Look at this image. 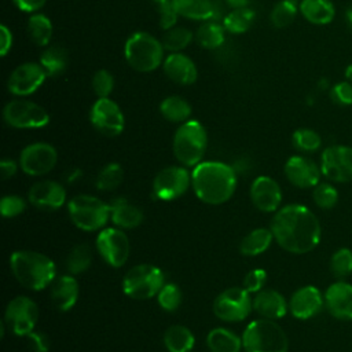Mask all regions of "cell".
<instances>
[{"label": "cell", "mask_w": 352, "mask_h": 352, "mask_svg": "<svg viewBox=\"0 0 352 352\" xmlns=\"http://www.w3.org/2000/svg\"><path fill=\"white\" fill-rule=\"evenodd\" d=\"M191 186L202 202L221 205L235 192L236 172L224 162L202 161L191 172Z\"/></svg>", "instance_id": "2"}, {"label": "cell", "mask_w": 352, "mask_h": 352, "mask_svg": "<svg viewBox=\"0 0 352 352\" xmlns=\"http://www.w3.org/2000/svg\"><path fill=\"white\" fill-rule=\"evenodd\" d=\"M11 272L26 289L43 290L55 280V263L45 254L33 250H16L10 257Z\"/></svg>", "instance_id": "3"}, {"label": "cell", "mask_w": 352, "mask_h": 352, "mask_svg": "<svg viewBox=\"0 0 352 352\" xmlns=\"http://www.w3.org/2000/svg\"><path fill=\"white\" fill-rule=\"evenodd\" d=\"M345 21H346L348 28L352 30V7H349V8L345 11Z\"/></svg>", "instance_id": "55"}, {"label": "cell", "mask_w": 352, "mask_h": 352, "mask_svg": "<svg viewBox=\"0 0 352 352\" xmlns=\"http://www.w3.org/2000/svg\"><path fill=\"white\" fill-rule=\"evenodd\" d=\"M165 74L176 84L190 85L197 80L195 63L182 52H172L164 59L162 63Z\"/></svg>", "instance_id": "24"}, {"label": "cell", "mask_w": 352, "mask_h": 352, "mask_svg": "<svg viewBox=\"0 0 352 352\" xmlns=\"http://www.w3.org/2000/svg\"><path fill=\"white\" fill-rule=\"evenodd\" d=\"M14 3L21 11L33 12L40 10L45 4V0H14Z\"/></svg>", "instance_id": "52"}, {"label": "cell", "mask_w": 352, "mask_h": 352, "mask_svg": "<svg viewBox=\"0 0 352 352\" xmlns=\"http://www.w3.org/2000/svg\"><path fill=\"white\" fill-rule=\"evenodd\" d=\"M92 261V252L88 245L74 246L66 258V268L70 275H80L85 272Z\"/></svg>", "instance_id": "37"}, {"label": "cell", "mask_w": 352, "mask_h": 352, "mask_svg": "<svg viewBox=\"0 0 352 352\" xmlns=\"http://www.w3.org/2000/svg\"><path fill=\"white\" fill-rule=\"evenodd\" d=\"M227 1V4L230 6V7H232L234 10H236V8H245V7H248V4H249V0H226Z\"/></svg>", "instance_id": "54"}, {"label": "cell", "mask_w": 352, "mask_h": 352, "mask_svg": "<svg viewBox=\"0 0 352 352\" xmlns=\"http://www.w3.org/2000/svg\"><path fill=\"white\" fill-rule=\"evenodd\" d=\"M194 342V334L183 324H172L165 330L164 344L169 352H190Z\"/></svg>", "instance_id": "30"}, {"label": "cell", "mask_w": 352, "mask_h": 352, "mask_svg": "<svg viewBox=\"0 0 352 352\" xmlns=\"http://www.w3.org/2000/svg\"><path fill=\"white\" fill-rule=\"evenodd\" d=\"M110 219L121 230H132L142 224L143 212L125 198H116L110 204Z\"/></svg>", "instance_id": "26"}, {"label": "cell", "mask_w": 352, "mask_h": 352, "mask_svg": "<svg viewBox=\"0 0 352 352\" xmlns=\"http://www.w3.org/2000/svg\"><path fill=\"white\" fill-rule=\"evenodd\" d=\"M224 26L220 25L216 19H208L198 26L195 32V40L201 47L214 50L224 43Z\"/></svg>", "instance_id": "32"}, {"label": "cell", "mask_w": 352, "mask_h": 352, "mask_svg": "<svg viewBox=\"0 0 352 352\" xmlns=\"http://www.w3.org/2000/svg\"><path fill=\"white\" fill-rule=\"evenodd\" d=\"M28 33L34 44L45 47L52 37V23L45 15L33 14L28 22Z\"/></svg>", "instance_id": "35"}, {"label": "cell", "mask_w": 352, "mask_h": 352, "mask_svg": "<svg viewBox=\"0 0 352 352\" xmlns=\"http://www.w3.org/2000/svg\"><path fill=\"white\" fill-rule=\"evenodd\" d=\"M180 16L194 21H208L217 16L216 6L212 0H170Z\"/></svg>", "instance_id": "27"}, {"label": "cell", "mask_w": 352, "mask_h": 352, "mask_svg": "<svg viewBox=\"0 0 352 352\" xmlns=\"http://www.w3.org/2000/svg\"><path fill=\"white\" fill-rule=\"evenodd\" d=\"M3 118L7 125L18 129L43 128L50 122L47 110L30 100L14 99L3 109Z\"/></svg>", "instance_id": "10"}, {"label": "cell", "mask_w": 352, "mask_h": 352, "mask_svg": "<svg viewBox=\"0 0 352 352\" xmlns=\"http://www.w3.org/2000/svg\"><path fill=\"white\" fill-rule=\"evenodd\" d=\"M96 249L100 257L111 267H122L129 257L131 243L126 234L118 227L102 228L96 236Z\"/></svg>", "instance_id": "12"}, {"label": "cell", "mask_w": 352, "mask_h": 352, "mask_svg": "<svg viewBox=\"0 0 352 352\" xmlns=\"http://www.w3.org/2000/svg\"><path fill=\"white\" fill-rule=\"evenodd\" d=\"M292 143L298 151L314 153L320 148L322 138L311 128H298L292 135Z\"/></svg>", "instance_id": "40"}, {"label": "cell", "mask_w": 352, "mask_h": 352, "mask_svg": "<svg viewBox=\"0 0 352 352\" xmlns=\"http://www.w3.org/2000/svg\"><path fill=\"white\" fill-rule=\"evenodd\" d=\"M29 202L40 210L52 212L60 209L66 202L65 187L54 180L36 182L28 192Z\"/></svg>", "instance_id": "19"}, {"label": "cell", "mask_w": 352, "mask_h": 352, "mask_svg": "<svg viewBox=\"0 0 352 352\" xmlns=\"http://www.w3.org/2000/svg\"><path fill=\"white\" fill-rule=\"evenodd\" d=\"M320 170L329 182H352V147L345 144H333L326 147L320 155Z\"/></svg>", "instance_id": "11"}, {"label": "cell", "mask_w": 352, "mask_h": 352, "mask_svg": "<svg viewBox=\"0 0 352 352\" xmlns=\"http://www.w3.org/2000/svg\"><path fill=\"white\" fill-rule=\"evenodd\" d=\"M252 309L253 298L245 287H228L213 301V314L223 322H241Z\"/></svg>", "instance_id": "9"}, {"label": "cell", "mask_w": 352, "mask_h": 352, "mask_svg": "<svg viewBox=\"0 0 352 352\" xmlns=\"http://www.w3.org/2000/svg\"><path fill=\"white\" fill-rule=\"evenodd\" d=\"M330 98L338 106H351L352 104V84L346 80L334 84L330 89Z\"/></svg>", "instance_id": "47"}, {"label": "cell", "mask_w": 352, "mask_h": 352, "mask_svg": "<svg viewBox=\"0 0 352 352\" xmlns=\"http://www.w3.org/2000/svg\"><path fill=\"white\" fill-rule=\"evenodd\" d=\"M67 210L73 224L82 231H98L104 228L110 219V204L94 195L80 194L67 204Z\"/></svg>", "instance_id": "7"}, {"label": "cell", "mask_w": 352, "mask_h": 352, "mask_svg": "<svg viewBox=\"0 0 352 352\" xmlns=\"http://www.w3.org/2000/svg\"><path fill=\"white\" fill-rule=\"evenodd\" d=\"M324 308L338 320H352V285L344 279L333 282L324 292Z\"/></svg>", "instance_id": "21"}, {"label": "cell", "mask_w": 352, "mask_h": 352, "mask_svg": "<svg viewBox=\"0 0 352 352\" xmlns=\"http://www.w3.org/2000/svg\"><path fill=\"white\" fill-rule=\"evenodd\" d=\"M191 184V175L184 166H166L153 180V194L157 199L172 201L180 198Z\"/></svg>", "instance_id": "14"}, {"label": "cell", "mask_w": 352, "mask_h": 352, "mask_svg": "<svg viewBox=\"0 0 352 352\" xmlns=\"http://www.w3.org/2000/svg\"><path fill=\"white\" fill-rule=\"evenodd\" d=\"M40 65L48 77H56L67 67V51L60 45L47 47L40 56Z\"/></svg>", "instance_id": "33"}, {"label": "cell", "mask_w": 352, "mask_h": 352, "mask_svg": "<svg viewBox=\"0 0 352 352\" xmlns=\"http://www.w3.org/2000/svg\"><path fill=\"white\" fill-rule=\"evenodd\" d=\"M47 77L48 76L40 63L26 62L12 70L7 81V88L12 95L28 96L37 91Z\"/></svg>", "instance_id": "17"}, {"label": "cell", "mask_w": 352, "mask_h": 352, "mask_svg": "<svg viewBox=\"0 0 352 352\" xmlns=\"http://www.w3.org/2000/svg\"><path fill=\"white\" fill-rule=\"evenodd\" d=\"M276 243L286 252L304 254L314 250L322 236V228L314 212L301 204H289L278 209L271 220Z\"/></svg>", "instance_id": "1"}, {"label": "cell", "mask_w": 352, "mask_h": 352, "mask_svg": "<svg viewBox=\"0 0 352 352\" xmlns=\"http://www.w3.org/2000/svg\"><path fill=\"white\" fill-rule=\"evenodd\" d=\"M253 309L261 318L276 320L287 314L289 302L279 292L272 289H263L253 297Z\"/></svg>", "instance_id": "23"}, {"label": "cell", "mask_w": 352, "mask_h": 352, "mask_svg": "<svg viewBox=\"0 0 352 352\" xmlns=\"http://www.w3.org/2000/svg\"><path fill=\"white\" fill-rule=\"evenodd\" d=\"M89 120L98 132L109 138L120 135L125 125L120 106L110 98H98L91 107Z\"/></svg>", "instance_id": "16"}, {"label": "cell", "mask_w": 352, "mask_h": 352, "mask_svg": "<svg viewBox=\"0 0 352 352\" xmlns=\"http://www.w3.org/2000/svg\"><path fill=\"white\" fill-rule=\"evenodd\" d=\"M28 345L32 352H48L50 349V340L41 331H32L26 336Z\"/></svg>", "instance_id": "50"}, {"label": "cell", "mask_w": 352, "mask_h": 352, "mask_svg": "<svg viewBox=\"0 0 352 352\" xmlns=\"http://www.w3.org/2000/svg\"><path fill=\"white\" fill-rule=\"evenodd\" d=\"M210 352H241L242 338L226 327L212 329L206 336Z\"/></svg>", "instance_id": "29"}, {"label": "cell", "mask_w": 352, "mask_h": 352, "mask_svg": "<svg viewBox=\"0 0 352 352\" xmlns=\"http://www.w3.org/2000/svg\"><path fill=\"white\" fill-rule=\"evenodd\" d=\"M155 4H158V3H162V1H166V0H153Z\"/></svg>", "instance_id": "57"}, {"label": "cell", "mask_w": 352, "mask_h": 352, "mask_svg": "<svg viewBox=\"0 0 352 352\" xmlns=\"http://www.w3.org/2000/svg\"><path fill=\"white\" fill-rule=\"evenodd\" d=\"M194 38V34L190 29L182 26H173L165 30V34L161 40L165 50L170 52H179L180 50L186 48Z\"/></svg>", "instance_id": "39"}, {"label": "cell", "mask_w": 352, "mask_h": 352, "mask_svg": "<svg viewBox=\"0 0 352 352\" xmlns=\"http://www.w3.org/2000/svg\"><path fill=\"white\" fill-rule=\"evenodd\" d=\"M165 285L162 270L153 264H138L128 270L122 279L124 293L133 300H148Z\"/></svg>", "instance_id": "8"}, {"label": "cell", "mask_w": 352, "mask_h": 352, "mask_svg": "<svg viewBox=\"0 0 352 352\" xmlns=\"http://www.w3.org/2000/svg\"><path fill=\"white\" fill-rule=\"evenodd\" d=\"M157 7H158V14H160V26L164 30H168V29L173 28L176 25L179 14L176 12L172 1L166 0V1L158 3Z\"/></svg>", "instance_id": "49"}, {"label": "cell", "mask_w": 352, "mask_h": 352, "mask_svg": "<svg viewBox=\"0 0 352 352\" xmlns=\"http://www.w3.org/2000/svg\"><path fill=\"white\" fill-rule=\"evenodd\" d=\"M124 177V172L120 164L117 162H110L104 165L95 180V187L100 191H113L116 190Z\"/></svg>", "instance_id": "38"}, {"label": "cell", "mask_w": 352, "mask_h": 352, "mask_svg": "<svg viewBox=\"0 0 352 352\" xmlns=\"http://www.w3.org/2000/svg\"><path fill=\"white\" fill-rule=\"evenodd\" d=\"M286 179L298 188H314L320 183V166L305 155H293L285 164Z\"/></svg>", "instance_id": "18"}, {"label": "cell", "mask_w": 352, "mask_h": 352, "mask_svg": "<svg viewBox=\"0 0 352 352\" xmlns=\"http://www.w3.org/2000/svg\"><path fill=\"white\" fill-rule=\"evenodd\" d=\"M324 307V294L312 285L297 289L289 300L290 314L300 320H307L316 316Z\"/></svg>", "instance_id": "20"}, {"label": "cell", "mask_w": 352, "mask_h": 352, "mask_svg": "<svg viewBox=\"0 0 352 352\" xmlns=\"http://www.w3.org/2000/svg\"><path fill=\"white\" fill-rule=\"evenodd\" d=\"M330 271L337 279H345L352 274V250L349 248H340L331 254Z\"/></svg>", "instance_id": "42"}, {"label": "cell", "mask_w": 352, "mask_h": 352, "mask_svg": "<svg viewBox=\"0 0 352 352\" xmlns=\"http://www.w3.org/2000/svg\"><path fill=\"white\" fill-rule=\"evenodd\" d=\"M58 161L56 148L44 142L28 144L19 155V166L29 176H43L51 172Z\"/></svg>", "instance_id": "15"}, {"label": "cell", "mask_w": 352, "mask_h": 352, "mask_svg": "<svg viewBox=\"0 0 352 352\" xmlns=\"http://www.w3.org/2000/svg\"><path fill=\"white\" fill-rule=\"evenodd\" d=\"M157 300L160 307L166 311V312H173L176 311L183 300L182 290L175 283H165L161 290L157 294Z\"/></svg>", "instance_id": "44"}, {"label": "cell", "mask_w": 352, "mask_h": 352, "mask_svg": "<svg viewBox=\"0 0 352 352\" xmlns=\"http://www.w3.org/2000/svg\"><path fill=\"white\" fill-rule=\"evenodd\" d=\"M114 87V78L110 72L100 69L92 77V89L98 98H109Z\"/></svg>", "instance_id": "46"}, {"label": "cell", "mask_w": 352, "mask_h": 352, "mask_svg": "<svg viewBox=\"0 0 352 352\" xmlns=\"http://www.w3.org/2000/svg\"><path fill=\"white\" fill-rule=\"evenodd\" d=\"M162 117L170 122H186L191 116V106L180 96L172 95L165 98L160 104Z\"/></svg>", "instance_id": "34"}, {"label": "cell", "mask_w": 352, "mask_h": 352, "mask_svg": "<svg viewBox=\"0 0 352 352\" xmlns=\"http://www.w3.org/2000/svg\"><path fill=\"white\" fill-rule=\"evenodd\" d=\"M50 297L59 311L72 309L78 300V283L73 275H62L51 283Z\"/></svg>", "instance_id": "25"}, {"label": "cell", "mask_w": 352, "mask_h": 352, "mask_svg": "<svg viewBox=\"0 0 352 352\" xmlns=\"http://www.w3.org/2000/svg\"><path fill=\"white\" fill-rule=\"evenodd\" d=\"M312 199L320 209H331L338 202V191L331 183H319L312 190Z\"/></svg>", "instance_id": "43"}, {"label": "cell", "mask_w": 352, "mask_h": 352, "mask_svg": "<svg viewBox=\"0 0 352 352\" xmlns=\"http://www.w3.org/2000/svg\"><path fill=\"white\" fill-rule=\"evenodd\" d=\"M18 170V165L14 160H10V158H4L1 160L0 162V173H1V177L6 180V179H10L12 177Z\"/></svg>", "instance_id": "53"}, {"label": "cell", "mask_w": 352, "mask_h": 352, "mask_svg": "<svg viewBox=\"0 0 352 352\" xmlns=\"http://www.w3.org/2000/svg\"><path fill=\"white\" fill-rule=\"evenodd\" d=\"M274 234L271 228H256L245 235L241 241L239 250L245 256H257L264 253L272 243Z\"/></svg>", "instance_id": "31"}, {"label": "cell", "mask_w": 352, "mask_h": 352, "mask_svg": "<svg viewBox=\"0 0 352 352\" xmlns=\"http://www.w3.org/2000/svg\"><path fill=\"white\" fill-rule=\"evenodd\" d=\"M242 348L245 352H287L289 340L275 320L261 318L245 327Z\"/></svg>", "instance_id": "4"}, {"label": "cell", "mask_w": 352, "mask_h": 352, "mask_svg": "<svg viewBox=\"0 0 352 352\" xmlns=\"http://www.w3.org/2000/svg\"><path fill=\"white\" fill-rule=\"evenodd\" d=\"M297 10H298V7L294 0L278 1L270 14L271 23L278 29L289 26L294 21V18L297 15Z\"/></svg>", "instance_id": "41"}, {"label": "cell", "mask_w": 352, "mask_h": 352, "mask_svg": "<svg viewBox=\"0 0 352 352\" xmlns=\"http://www.w3.org/2000/svg\"><path fill=\"white\" fill-rule=\"evenodd\" d=\"M38 319V308L36 302L28 296H18L12 298L4 312V323L15 336H28L34 330Z\"/></svg>", "instance_id": "13"}, {"label": "cell", "mask_w": 352, "mask_h": 352, "mask_svg": "<svg viewBox=\"0 0 352 352\" xmlns=\"http://www.w3.org/2000/svg\"><path fill=\"white\" fill-rule=\"evenodd\" d=\"M250 199L261 212H276L282 202L280 186L270 176H258L250 186Z\"/></svg>", "instance_id": "22"}, {"label": "cell", "mask_w": 352, "mask_h": 352, "mask_svg": "<svg viewBox=\"0 0 352 352\" xmlns=\"http://www.w3.org/2000/svg\"><path fill=\"white\" fill-rule=\"evenodd\" d=\"M254 19V12L245 7V8H236L230 11L224 19H223V26L227 32L234 33V34H239V33H245L246 30H249V28L252 26Z\"/></svg>", "instance_id": "36"}, {"label": "cell", "mask_w": 352, "mask_h": 352, "mask_svg": "<svg viewBox=\"0 0 352 352\" xmlns=\"http://www.w3.org/2000/svg\"><path fill=\"white\" fill-rule=\"evenodd\" d=\"M12 45V34L6 25L0 26V55L6 56Z\"/></svg>", "instance_id": "51"}, {"label": "cell", "mask_w": 352, "mask_h": 352, "mask_svg": "<svg viewBox=\"0 0 352 352\" xmlns=\"http://www.w3.org/2000/svg\"><path fill=\"white\" fill-rule=\"evenodd\" d=\"M208 146V135L204 125L197 120H187L175 132L173 154L184 166H195L202 162Z\"/></svg>", "instance_id": "5"}, {"label": "cell", "mask_w": 352, "mask_h": 352, "mask_svg": "<svg viewBox=\"0 0 352 352\" xmlns=\"http://www.w3.org/2000/svg\"><path fill=\"white\" fill-rule=\"evenodd\" d=\"M267 280V272L263 268L250 270L243 279V287L250 293L256 294L257 292L263 290Z\"/></svg>", "instance_id": "48"}, {"label": "cell", "mask_w": 352, "mask_h": 352, "mask_svg": "<svg viewBox=\"0 0 352 352\" xmlns=\"http://www.w3.org/2000/svg\"><path fill=\"white\" fill-rule=\"evenodd\" d=\"M298 10L314 25H327L336 16V7L331 0H301Z\"/></svg>", "instance_id": "28"}, {"label": "cell", "mask_w": 352, "mask_h": 352, "mask_svg": "<svg viewBox=\"0 0 352 352\" xmlns=\"http://www.w3.org/2000/svg\"><path fill=\"white\" fill-rule=\"evenodd\" d=\"M164 45L146 32H136L128 37L124 54L128 65L138 72H153L164 63Z\"/></svg>", "instance_id": "6"}, {"label": "cell", "mask_w": 352, "mask_h": 352, "mask_svg": "<svg viewBox=\"0 0 352 352\" xmlns=\"http://www.w3.org/2000/svg\"><path fill=\"white\" fill-rule=\"evenodd\" d=\"M345 78H346V81H349L352 84V63L348 65L345 69Z\"/></svg>", "instance_id": "56"}, {"label": "cell", "mask_w": 352, "mask_h": 352, "mask_svg": "<svg viewBox=\"0 0 352 352\" xmlns=\"http://www.w3.org/2000/svg\"><path fill=\"white\" fill-rule=\"evenodd\" d=\"M26 209V201L21 195L10 194L4 195L0 201V212L4 219H12L19 216Z\"/></svg>", "instance_id": "45"}]
</instances>
